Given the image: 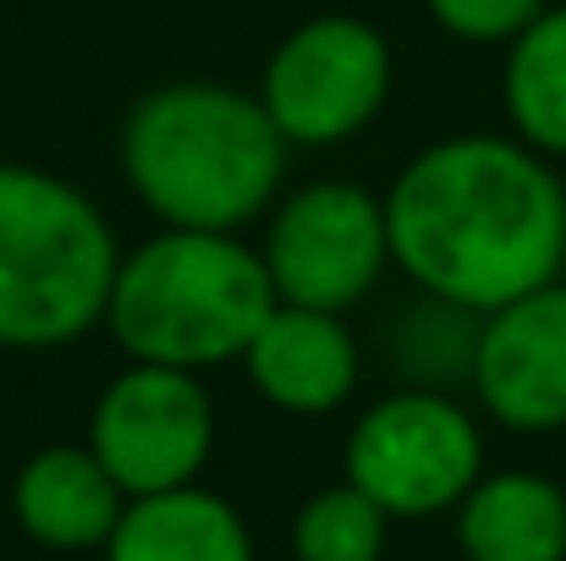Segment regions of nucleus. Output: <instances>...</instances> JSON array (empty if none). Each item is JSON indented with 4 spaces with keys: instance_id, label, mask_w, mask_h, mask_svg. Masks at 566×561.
I'll list each match as a JSON object with an SVG mask.
<instances>
[{
    "instance_id": "nucleus-1",
    "label": "nucleus",
    "mask_w": 566,
    "mask_h": 561,
    "mask_svg": "<svg viewBox=\"0 0 566 561\" xmlns=\"http://www.w3.org/2000/svg\"><path fill=\"white\" fill-rule=\"evenodd\" d=\"M390 264L479 314L562 276V166L512 133L423 144L385 187Z\"/></svg>"
},
{
    "instance_id": "nucleus-2",
    "label": "nucleus",
    "mask_w": 566,
    "mask_h": 561,
    "mask_svg": "<svg viewBox=\"0 0 566 561\" xmlns=\"http://www.w3.org/2000/svg\"><path fill=\"white\" fill-rule=\"evenodd\" d=\"M116 160L155 226L248 231L286 193L292 144L253 89L177 77L122 116Z\"/></svg>"
},
{
    "instance_id": "nucleus-3",
    "label": "nucleus",
    "mask_w": 566,
    "mask_h": 561,
    "mask_svg": "<svg viewBox=\"0 0 566 561\" xmlns=\"http://www.w3.org/2000/svg\"><path fill=\"white\" fill-rule=\"evenodd\" d=\"M275 303L264 253L242 231L155 226L138 248H122L105 331L133 364L209 374L242 364Z\"/></svg>"
},
{
    "instance_id": "nucleus-4",
    "label": "nucleus",
    "mask_w": 566,
    "mask_h": 561,
    "mask_svg": "<svg viewBox=\"0 0 566 561\" xmlns=\"http://www.w3.org/2000/svg\"><path fill=\"white\" fill-rule=\"evenodd\" d=\"M122 242L61 172L0 160V347L61 353L105 325Z\"/></svg>"
},
{
    "instance_id": "nucleus-5",
    "label": "nucleus",
    "mask_w": 566,
    "mask_h": 561,
    "mask_svg": "<svg viewBox=\"0 0 566 561\" xmlns=\"http://www.w3.org/2000/svg\"><path fill=\"white\" fill-rule=\"evenodd\" d=\"M342 479L401 523L457 512L484 479V424L457 391L396 385L358 413L342 451Z\"/></svg>"
},
{
    "instance_id": "nucleus-6",
    "label": "nucleus",
    "mask_w": 566,
    "mask_h": 561,
    "mask_svg": "<svg viewBox=\"0 0 566 561\" xmlns=\"http://www.w3.org/2000/svg\"><path fill=\"white\" fill-rule=\"evenodd\" d=\"M396 50L369 17L319 11L275 39L259 72V100L292 149H342L390 105Z\"/></svg>"
},
{
    "instance_id": "nucleus-7",
    "label": "nucleus",
    "mask_w": 566,
    "mask_h": 561,
    "mask_svg": "<svg viewBox=\"0 0 566 561\" xmlns=\"http://www.w3.org/2000/svg\"><path fill=\"white\" fill-rule=\"evenodd\" d=\"M259 253L281 303L353 314L375 298L390 264L385 193L347 177H314L286 187L259 220Z\"/></svg>"
},
{
    "instance_id": "nucleus-8",
    "label": "nucleus",
    "mask_w": 566,
    "mask_h": 561,
    "mask_svg": "<svg viewBox=\"0 0 566 561\" xmlns=\"http://www.w3.org/2000/svg\"><path fill=\"white\" fill-rule=\"evenodd\" d=\"M88 446L127 496L198 485L214 451V396L203 374L127 359V370L94 396Z\"/></svg>"
},
{
    "instance_id": "nucleus-9",
    "label": "nucleus",
    "mask_w": 566,
    "mask_h": 561,
    "mask_svg": "<svg viewBox=\"0 0 566 561\" xmlns=\"http://www.w3.org/2000/svg\"><path fill=\"white\" fill-rule=\"evenodd\" d=\"M490 424L512 435L566 429V281H545L484 314L468 380Z\"/></svg>"
},
{
    "instance_id": "nucleus-10",
    "label": "nucleus",
    "mask_w": 566,
    "mask_h": 561,
    "mask_svg": "<svg viewBox=\"0 0 566 561\" xmlns=\"http://www.w3.org/2000/svg\"><path fill=\"white\" fill-rule=\"evenodd\" d=\"M242 374L270 407H281L292 418H325L358 396L364 347H358L347 314L275 303L242 353Z\"/></svg>"
},
{
    "instance_id": "nucleus-11",
    "label": "nucleus",
    "mask_w": 566,
    "mask_h": 561,
    "mask_svg": "<svg viewBox=\"0 0 566 561\" xmlns=\"http://www.w3.org/2000/svg\"><path fill=\"white\" fill-rule=\"evenodd\" d=\"M127 490L116 485V474L94 457V446H39L17 479H11V518L17 529L61 557L77 551H105V540L116 534L122 512H127Z\"/></svg>"
},
{
    "instance_id": "nucleus-12",
    "label": "nucleus",
    "mask_w": 566,
    "mask_h": 561,
    "mask_svg": "<svg viewBox=\"0 0 566 561\" xmlns=\"http://www.w3.org/2000/svg\"><path fill=\"white\" fill-rule=\"evenodd\" d=\"M468 561H566V490L534 468H484L457 507Z\"/></svg>"
},
{
    "instance_id": "nucleus-13",
    "label": "nucleus",
    "mask_w": 566,
    "mask_h": 561,
    "mask_svg": "<svg viewBox=\"0 0 566 561\" xmlns=\"http://www.w3.org/2000/svg\"><path fill=\"white\" fill-rule=\"evenodd\" d=\"M105 561H253V534L226 496L182 485L133 496L105 540Z\"/></svg>"
},
{
    "instance_id": "nucleus-14",
    "label": "nucleus",
    "mask_w": 566,
    "mask_h": 561,
    "mask_svg": "<svg viewBox=\"0 0 566 561\" xmlns=\"http://www.w3.org/2000/svg\"><path fill=\"white\" fill-rule=\"evenodd\" d=\"M501 116L512 138L566 166V0H551L501 50Z\"/></svg>"
},
{
    "instance_id": "nucleus-15",
    "label": "nucleus",
    "mask_w": 566,
    "mask_h": 561,
    "mask_svg": "<svg viewBox=\"0 0 566 561\" xmlns=\"http://www.w3.org/2000/svg\"><path fill=\"white\" fill-rule=\"evenodd\" d=\"M479 336H484V314L479 309L412 287V298L385 320L379 347H385V364H390V374L401 385L468 391L473 359H479Z\"/></svg>"
},
{
    "instance_id": "nucleus-16",
    "label": "nucleus",
    "mask_w": 566,
    "mask_h": 561,
    "mask_svg": "<svg viewBox=\"0 0 566 561\" xmlns=\"http://www.w3.org/2000/svg\"><path fill=\"white\" fill-rule=\"evenodd\" d=\"M390 512L364 496L353 479L314 490L292 518V557L297 561H385Z\"/></svg>"
},
{
    "instance_id": "nucleus-17",
    "label": "nucleus",
    "mask_w": 566,
    "mask_h": 561,
    "mask_svg": "<svg viewBox=\"0 0 566 561\" xmlns=\"http://www.w3.org/2000/svg\"><path fill=\"white\" fill-rule=\"evenodd\" d=\"M551 0H423L429 22L473 50H506Z\"/></svg>"
},
{
    "instance_id": "nucleus-18",
    "label": "nucleus",
    "mask_w": 566,
    "mask_h": 561,
    "mask_svg": "<svg viewBox=\"0 0 566 561\" xmlns=\"http://www.w3.org/2000/svg\"><path fill=\"white\" fill-rule=\"evenodd\" d=\"M562 281H566V226H562Z\"/></svg>"
}]
</instances>
